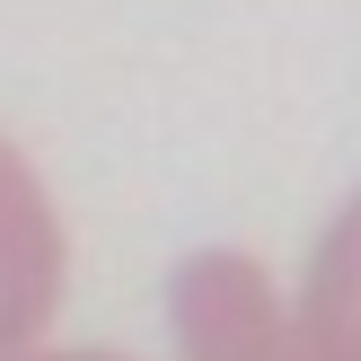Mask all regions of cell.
I'll use <instances>...</instances> for the list:
<instances>
[{
  "mask_svg": "<svg viewBox=\"0 0 361 361\" xmlns=\"http://www.w3.org/2000/svg\"><path fill=\"white\" fill-rule=\"evenodd\" d=\"M194 361H361V194L335 212L317 238L309 291L282 317L274 291L247 274L238 256H203L176 291Z\"/></svg>",
  "mask_w": 361,
  "mask_h": 361,
  "instance_id": "cell-1",
  "label": "cell"
},
{
  "mask_svg": "<svg viewBox=\"0 0 361 361\" xmlns=\"http://www.w3.org/2000/svg\"><path fill=\"white\" fill-rule=\"evenodd\" d=\"M53 300H62V221L35 168L0 141V361H18L44 335Z\"/></svg>",
  "mask_w": 361,
  "mask_h": 361,
  "instance_id": "cell-2",
  "label": "cell"
},
{
  "mask_svg": "<svg viewBox=\"0 0 361 361\" xmlns=\"http://www.w3.org/2000/svg\"><path fill=\"white\" fill-rule=\"evenodd\" d=\"M44 361H123V353H44Z\"/></svg>",
  "mask_w": 361,
  "mask_h": 361,
  "instance_id": "cell-3",
  "label": "cell"
}]
</instances>
